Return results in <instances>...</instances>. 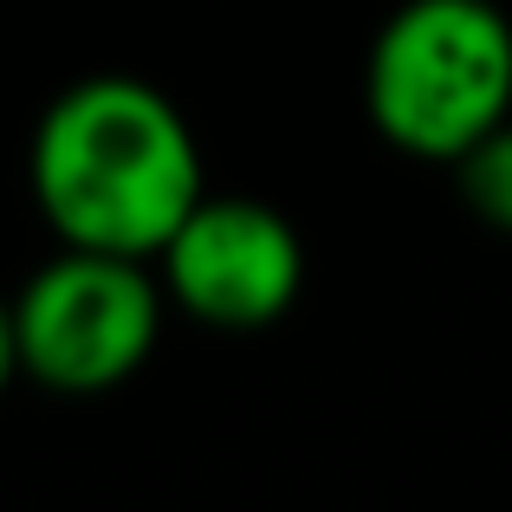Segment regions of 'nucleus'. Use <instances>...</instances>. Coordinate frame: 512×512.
Returning <instances> with one entry per match:
<instances>
[{
	"label": "nucleus",
	"mask_w": 512,
	"mask_h": 512,
	"mask_svg": "<svg viewBox=\"0 0 512 512\" xmlns=\"http://www.w3.org/2000/svg\"><path fill=\"white\" fill-rule=\"evenodd\" d=\"M163 305L169 299L150 260L59 247L7 299L20 376L59 396H98V389L130 383L163 338Z\"/></svg>",
	"instance_id": "3"
},
{
	"label": "nucleus",
	"mask_w": 512,
	"mask_h": 512,
	"mask_svg": "<svg viewBox=\"0 0 512 512\" xmlns=\"http://www.w3.org/2000/svg\"><path fill=\"white\" fill-rule=\"evenodd\" d=\"M156 286L214 331H260L299 305L305 240L266 201L201 195L156 247Z\"/></svg>",
	"instance_id": "4"
},
{
	"label": "nucleus",
	"mask_w": 512,
	"mask_h": 512,
	"mask_svg": "<svg viewBox=\"0 0 512 512\" xmlns=\"http://www.w3.org/2000/svg\"><path fill=\"white\" fill-rule=\"evenodd\" d=\"M363 111L415 163L467 156L512 117V20L493 0H402L370 39Z\"/></svg>",
	"instance_id": "2"
},
{
	"label": "nucleus",
	"mask_w": 512,
	"mask_h": 512,
	"mask_svg": "<svg viewBox=\"0 0 512 512\" xmlns=\"http://www.w3.org/2000/svg\"><path fill=\"white\" fill-rule=\"evenodd\" d=\"M454 188H461L467 214H480L487 227L512 234V117L493 124L467 156H454Z\"/></svg>",
	"instance_id": "5"
},
{
	"label": "nucleus",
	"mask_w": 512,
	"mask_h": 512,
	"mask_svg": "<svg viewBox=\"0 0 512 512\" xmlns=\"http://www.w3.org/2000/svg\"><path fill=\"white\" fill-rule=\"evenodd\" d=\"M26 175L59 247L124 260H156L175 221L208 195L188 117L124 72L78 78L46 104Z\"/></svg>",
	"instance_id": "1"
},
{
	"label": "nucleus",
	"mask_w": 512,
	"mask_h": 512,
	"mask_svg": "<svg viewBox=\"0 0 512 512\" xmlns=\"http://www.w3.org/2000/svg\"><path fill=\"white\" fill-rule=\"evenodd\" d=\"M20 376V357H13V312H7V299H0V389Z\"/></svg>",
	"instance_id": "6"
}]
</instances>
